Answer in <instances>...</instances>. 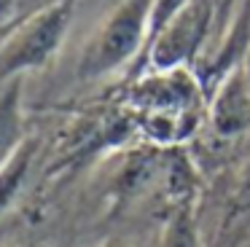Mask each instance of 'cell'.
Returning <instances> with one entry per match:
<instances>
[{
	"mask_svg": "<svg viewBox=\"0 0 250 247\" xmlns=\"http://www.w3.org/2000/svg\"><path fill=\"white\" fill-rule=\"evenodd\" d=\"M156 0H121L97 27L78 59V81H100L124 67L148 41Z\"/></svg>",
	"mask_w": 250,
	"mask_h": 247,
	"instance_id": "cell-1",
	"label": "cell"
},
{
	"mask_svg": "<svg viewBox=\"0 0 250 247\" xmlns=\"http://www.w3.org/2000/svg\"><path fill=\"white\" fill-rule=\"evenodd\" d=\"M132 100L148 110L151 134L156 140H183L199 121L202 86L186 67L156 70L153 78L135 89Z\"/></svg>",
	"mask_w": 250,
	"mask_h": 247,
	"instance_id": "cell-2",
	"label": "cell"
},
{
	"mask_svg": "<svg viewBox=\"0 0 250 247\" xmlns=\"http://www.w3.org/2000/svg\"><path fill=\"white\" fill-rule=\"evenodd\" d=\"M73 0H57L33 14L0 43V89L24 73L38 70L60 51L73 21Z\"/></svg>",
	"mask_w": 250,
	"mask_h": 247,
	"instance_id": "cell-3",
	"label": "cell"
},
{
	"mask_svg": "<svg viewBox=\"0 0 250 247\" xmlns=\"http://www.w3.org/2000/svg\"><path fill=\"white\" fill-rule=\"evenodd\" d=\"M212 5L210 0H191L151 43V64L156 70L183 67L196 57L205 32L210 27Z\"/></svg>",
	"mask_w": 250,
	"mask_h": 247,
	"instance_id": "cell-4",
	"label": "cell"
},
{
	"mask_svg": "<svg viewBox=\"0 0 250 247\" xmlns=\"http://www.w3.org/2000/svg\"><path fill=\"white\" fill-rule=\"evenodd\" d=\"M210 124L221 137H239L250 132V78L242 64L218 83L210 100Z\"/></svg>",
	"mask_w": 250,
	"mask_h": 247,
	"instance_id": "cell-5",
	"label": "cell"
},
{
	"mask_svg": "<svg viewBox=\"0 0 250 247\" xmlns=\"http://www.w3.org/2000/svg\"><path fill=\"white\" fill-rule=\"evenodd\" d=\"M24 78H14L0 89V172L17 159L24 143Z\"/></svg>",
	"mask_w": 250,
	"mask_h": 247,
	"instance_id": "cell-6",
	"label": "cell"
},
{
	"mask_svg": "<svg viewBox=\"0 0 250 247\" xmlns=\"http://www.w3.org/2000/svg\"><path fill=\"white\" fill-rule=\"evenodd\" d=\"M162 247H202L194 207L183 204V207H178L167 218V223H164V236H162Z\"/></svg>",
	"mask_w": 250,
	"mask_h": 247,
	"instance_id": "cell-7",
	"label": "cell"
},
{
	"mask_svg": "<svg viewBox=\"0 0 250 247\" xmlns=\"http://www.w3.org/2000/svg\"><path fill=\"white\" fill-rule=\"evenodd\" d=\"M191 0H156L153 3V16H151V41H148V46L153 43V38L159 35V32L164 30V27L169 24V21L175 19V16L180 14V11L188 5Z\"/></svg>",
	"mask_w": 250,
	"mask_h": 247,
	"instance_id": "cell-8",
	"label": "cell"
},
{
	"mask_svg": "<svg viewBox=\"0 0 250 247\" xmlns=\"http://www.w3.org/2000/svg\"><path fill=\"white\" fill-rule=\"evenodd\" d=\"M100 247H132L129 242H124V239H119V236H110V239H105Z\"/></svg>",
	"mask_w": 250,
	"mask_h": 247,
	"instance_id": "cell-9",
	"label": "cell"
},
{
	"mask_svg": "<svg viewBox=\"0 0 250 247\" xmlns=\"http://www.w3.org/2000/svg\"><path fill=\"white\" fill-rule=\"evenodd\" d=\"M242 67H245V73H248V78H250V51H248V57H245Z\"/></svg>",
	"mask_w": 250,
	"mask_h": 247,
	"instance_id": "cell-10",
	"label": "cell"
},
{
	"mask_svg": "<svg viewBox=\"0 0 250 247\" xmlns=\"http://www.w3.org/2000/svg\"><path fill=\"white\" fill-rule=\"evenodd\" d=\"M19 247H35V245H19Z\"/></svg>",
	"mask_w": 250,
	"mask_h": 247,
	"instance_id": "cell-11",
	"label": "cell"
}]
</instances>
